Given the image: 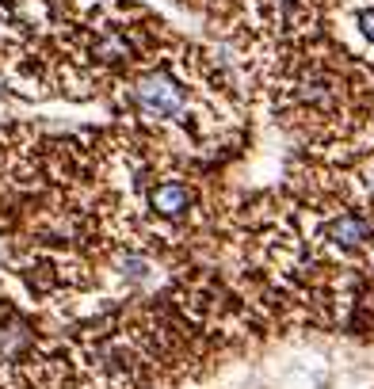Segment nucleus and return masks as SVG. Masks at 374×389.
<instances>
[{
	"label": "nucleus",
	"instance_id": "obj_1",
	"mask_svg": "<svg viewBox=\"0 0 374 389\" xmlns=\"http://www.w3.org/2000/svg\"><path fill=\"white\" fill-rule=\"evenodd\" d=\"M126 126L183 160L233 149L245 130V103L225 65L191 42L165 34L107 88Z\"/></svg>",
	"mask_w": 374,
	"mask_h": 389
},
{
	"label": "nucleus",
	"instance_id": "obj_2",
	"mask_svg": "<svg viewBox=\"0 0 374 389\" xmlns=\"http://www.w3.org/2000/svg\"><path fill=\"white\" fill-rule=\"evenodd\" d=\"M329 19L336 27L340 50L374 65V0H333Z\"/></svg>",
	"mask_w": 374,
	"mask_h": 389
}]
</instances>
